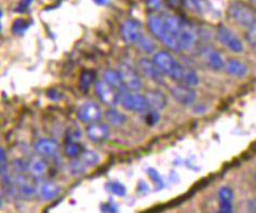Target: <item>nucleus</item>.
I'll return each instance as SVG.
<instances>
[{
  "label": "nucleus",
  "instance_id": "f03ea898",
  "mask_svg": "<svg viewBox=\"0 0 256 213\" xmlns=\"http://www.w3.org/2000/svg\"><path fill=\"white\" fill-rule=\"evenodd\" d=\"M153 61L156 63V66L165 76H168L170 79L177 83L180 82L184 66H182L168 51H158L153 57Z\"/></svg>",
  "mask_w": 256,
  "mask_h": 213
},
{
  "label": "nucleus",
  "instance_id": "20e7f679",
  "mask_svg": "<svg viewBox=\"0 0 256 213\" xmlns=\"http://www.w3.org/2000/svg\"><path fill=\"white\" fill-rule=\"evenodd\" d=\"M120 105L128 111H134L138 113H144L150 110L149 103L146 99V96L140 95L135 92H125L120 94Z\"/></svg>",
  "mask_w": 256,
  "mask_h": 213
},
{
  "label": "nucleus",
  "instance_id": "c9c22d12",
  "mask_svg": "<svg viewBox=\"0 0 256 213\" xmlns=\"http://www.w3.org/2000/svg\"><path fill=\"white\" fill-rule=\"evenodd\" d=\"M32 2H33V0H21L20 4L18 5V7L16 9V12H24L25 10H26L30 7Z\"/></svg>",
  "mask_w": 256,
  "mask_h": 213
},
{
  "label": "nucleus",
  "instance_id": "cd10ccee",
  "mask_svg": "<svg viewBox=\"0 0 256 213\" xmlns=\"http://www.w3.org/2000/svg\"><path fill=\"white\" fill-rule=\"evenodd\" d=\"M138 46L140 47V49L144 50V53H153V50L156 49V45L154 43L152 42V40H150V38L146 37V36H142V38H140L139 42L137 43Z\"/></svg>",
  "mask_w": 256,
  "mask_h": 213
},
{
  "label": "nucleus",
  "instance_id": "aec40b11",
  "mask_svg": "<svg viewBox=\"0 0 256 213\" xmlns=\"http://www.w3.org/2000/svg\"><path fill=\"white\" fill-rule=\"evenodd\" d=\"M106 120L108 124L113 126H122L126 123L127 118L124 113L116 110L115 108H111L106 112Z\"/></svg>",
  "mask_w": 256,
  "mask_h": 213
},
{
  "label": "nucleus",
  "instance_id": "a19ab883",
  "mask_svg": "<svg viewBox=\"0 0 256 213\" xmlns=\"http://www.w3.org/2000/svg\"><path fill=\"white\" fill-rule=\"evenodd\" d=\"M252 2H253V3H255V4H256V0H252Z\"/></svg>",
  "mask_w": 256,
  "mask_h": 213
},
{
  "label": "nucleus",
  "instance_id": "a878e982",
  "mask_svg": "<svg viewBox=\"0 0 256 213\" xmlns=\"http://www.w3.org/2000/svg\"><path fill=\"white\" fill-rule=\"evenodd\" d=\"M80 160H82V162L88 167V166H94L97 164L100 159H99L98 154L94 151L87 150L80 154Z\"/></svg>",
  "mask_w": 256,
  "mask_h": 213
},
{
  "label": "nucleus",
  "instance_id": "f704fd0d",
  "mask_svg": "<svg viewBox=\"0 0 256 213\" xmlns=\"http://www.w3.org/2000/svg\"><path fill=\"white\" fill-rule=\"evenodd\" d=\"M101 210L104 213H116L118 206L112 202H106L101 205Z\"/></svg>",
  "mask_w": 256,
  "mask_h": 213
},
{
  "label": "nucleus",
  "instance_id": "6ab92c4d",
  "mask_svg": "<svg viewBox=\"0 0 256 213\" xmlns=\"http://www.w3.org/2000/svg\"><path fill=\"white\" fill-rule=\"evenodd\" d=\"M16 188L18 192V195H20L23 198H26V199L33 197L34 193H35L34 186L30 184L28 182V179L24 178L23 176L18 177L16 182Z\"/></svg>",
  "mask_w": 256,
  "mask_h": 213
},
{
  "label": "nucleus",
  "instance_id": "f257e3e1",
  "mask_svg": "<svg viewBox=\"0 0 256 213\" xmlns=\"http://www.w3.org/2000/svg\"><path fill=\"white\" fill-rule=\"evenodd\" d=\"M148 25L151 33L172 51L188 50L198 40L194 25L175 15H151Z\"/></svg>",
  "mask_w": 256,
  "mask_h": 213
},
{
  "label": "nucleus",
  "instance_id": "72a5a7b5",
  "mask_svg": "<svg viewBox=\"0 0 256 213\" xmlns=\"http://www.w3.org/2000/svg\"><path fill=\"white\" fill-rule=\"evenodd\" d=\"M246 38H248V42L250 43V45H251L254 49H256V27L253 29L248 30Z\"/></svg>",
  "mask_w": 256,
  "mask_h": 213
},
{
  "label": "nucleus",
  "instance_id": "7c9ffc66",
  "mask_svg": "<svg viewBox=\"0 0 256 213\" xmlns=\"http://www.w3.org/2000/svg\"><path fill=\"white\" fill-rule=\"evenodd\" d=\"M68 169H70V172L74 174V175H80V174H82L86 171L87 166L82 163V160L80 159V160L72 161V162L70 163Z\"/></svg>",
  "mask_w": 256,
  "mask_h": 213
},
{
  "label": "nucleus",
  "instance_id": "58836bf2",
  "mask_svg": "<svg viewBox=\"0 0 256 213\" xmlns=\"http://www.w3.org/2000/svg\"><path fill=\"white\" fill-rule=\"evenodd\" d=\"M251 209H252L253 213H256V200L251 203Z\"/></svg>",
  "mask_w": 256,
  "mask_h": 213
},
{
  "label": "nucleus",
  "instance_id": "7ed1b4c3",
  "mask_svg": "<svg viewBox=\"0 0 256 213\" xmlns=\"http://www.w3.org/2000/svg\"><path fill=\"white\" fill-rule=\"evenodd\" d=\"M228 15L232 20L244 29H253L256 27V14L248 5L234 2L228 7Z\"/></svg>",
  "mask_w": 256,
  "mask_h": 213
},
{
  "label": "nucleus",
  "instance_id": "ea45409f",
  "mask_svg": "<svg viewBox=\"0 0 256 213\" xmlns=\"http://www.w3.org/2000/svg\"><path fill=\"white\" fill-rule=\"evenodd\" d=\"M254 178H255V185H256V172H255V176H254Z\"/></svg>",
  "mask_w": 256,
  "mask_h": 213
},
{
  "label": "nucleus",
  "instance_id": "393cba45",
  "mask_svg": "<svg viewBox=\"0 0 256 213\" xmlns=\"http://www.w3.org/2000/svg\"><path fill=\"white\" fill-rule=\"evenodd\" d=\"M106 190L114 196L124 197L126 195V187L120 182H108L106 186Z\"/></svg>",
  "mask_w": 256,
  "mask_h": 213
},
{
  "label": "nucleus",
  "instance_id": "1a4fd4ad",
  "mask_svg": "<svg viewBox=\"0 0 256 213\" xmlns=\"http://www.w3.org/2000/svg\"><path fill=\"white\" fill-rule=\"evenodd\" d=\"M170 94L177 102L184 106H190L196 101V93L194 87H190L184 84H177L170 88Z\"/></svg>",
  "mask_w": 256,
  "mask_h": 213
},
{
  "label": "nucleus",
  "instance_id": "a211bd4d",
  "mask_svg": "<svg viewBox=\"0 0 256 213\" xmlns=\"http://www.w3.org/2000/svg\"><path fill=\"white\" fill-rule=\"evenodd\" d=\"M225 71L232 76L243 77L248 74V67L238 59H229L225 63Z\"/></svg>",
  "mask_w": 256,
  "mask_h": 213
},
{
  "label": "nucleus",
  "instance_id": "2f4dec72",
  "mask_svg": "<svg viewBox=\"0 0 256 213\" xmlns=\"http://www.w3.org/2000/svg\"><path fill=\"white\" fill-rule=\"evenodd\" d=\"M0 164H2V175L6 178L8 172V159H7V153H6L4 149H0Z\"/></svg>",
  "mask_w": 256,
  "mask_h": 213
},
{
  "label": "nucleus",
  "instance_id": "412c9836",
  "mask_svg": "<svg viewBox=\"0 0 256 213\" xmlns=\"http://www.w3.org/2000/svg\"><path fill=\"white\" fill-rule=\"evenodd\" d=\"M199 83H200V79L194 71L188 67H184L182 79H180V82H179L178 84H184V85L194 87Z\"/></svg>",
  "mask_w": 256,
  "mask_h": 213
},
{
  "label": "nucleus",
  "instance_id": "c85d7f7f",
  "mask_svg": "<svg viewBox=\"0 0 256 213\" xmlns=\"http://www.w3.org/2000/svg\"><path fill=\"white\" fill-rule=\"evenodd\" d=\"M184 4L191 10L196 14H202L204 10L203 0H182Z\"/></svg>",
  "mask_w": 256,
  "mask_h": 213
},
{
  "label": "nucleus",
  "instance_id": "6e6552de",
  "mask_svg": "<svg viewBox=\"0 0 256 213\" xmlns=\"http://www.w3.org/2000/svg\"><path fill=\"white\" fill-rule=\"evenodd\" d=\"M118 72L122 75V79L124 81L126 88L130 90V92L138 93L139 90L142 88L144 84L142 79H140L139 74L132 68L128 66V64H122Z\"/></svg>",
  "mask_w": 256,
  "mask_h": 213
},
{
  "label": "nucleus",
  "instance_id": "ddd939ff",
  "mask_svg": "<svg viewBox=\"0 0 256 213\" xmlns=\"http://www.w3.org/2000/svg\"><path fill=\"white\" fill-rule=\"evenodd\" d=\"M234 191L229 186H222L218 190L220 213H234Z\"/></svg>",
  "mask_w": 256,
  "mask_h": 213
},
{
  "label": "nucleus",
  "instance_id": "4be33fe9",
  "mask_svg": "<svg viewBox=\"0 0 256 213\" xmlns=\"http://www.w3.org/2000/svg\"><path fill=\"white\" fill-rule=\"evenodd\" d=\"M60 192L59 186L54 183H44L40 186V195L44 200H51L56 198Z\"/></svg>",
  "mask_w": 256,
  "mask_h": 213
},
{
  "label": "nucleus",
  "instance_id": "b1692460",
  "mask_svg": "<svg viewBox=\"0 0 256 213\" xmlns=\"http://www.w3.org/2000/svg\"><path fill=\"white\" fill-rule=\"evenodd\" d=\"M28 169L30 171V173L33 174L35 176H40L42 174L46 172L47 170V164L44 162V160L40 159H36L34 161H32L28 165Z\"/></svg>",
  "mask_w": 256,
  "mask_h": 213
},
{
  "label": "nucleus",
  "instance_id": "4c0bfd02",
  "mask_svg": "<svg viewBox=\"0 0 256 213\" xmlns=\"http://www.w3.org/2000/svg\"><path fill=\"white\" fill-rule=\"evenodd\" d=\"M94 2L99 6H104V5H108V3H110L111 0H94Z\"/></svg>",
  "mask_w": 256,
  "mask_h": 213
},
{
  "label": "nucleus",
  "instance_id": "473e14b6",
  "mask_svg": "<svg viewBox=\"0 0 256 213\" xmlns=\"http://www.w3.org/2000/svg\"><path fill=\"white\" fill-rule=\"evenodd\" d=\"M160 121V114L158 111L156 110H150L146 111V122L148 125H154Z\"/></svg>",
  "mask_w": 256,
  "mask_h": 213
},
{
  "label": "nucleus",
  "instance_id": "0eeeda50",
  "mask_svg": "<svg viewBox=\"0 0 256 213\" xmlns=\"http://www.w3.org/2000/svg\"><path fill=\"white\" fill-rule=\"evenodd\" d=\"M120 34L123 40L127 44H137L142 35V24H140L137 20H130L125 21L120 27Z\"/></svg>",
  "mask_w": 256,
  "mask_h": 213
},
{
  "label": "nucleus",
  "instance_id": "e433bc0d",
  "mask_svg": "<svg viewBox=\"0 0 256 213\" xmlns=\"http://www.w3.org/2000/svg\"><path fill=\"white\" fill-rule=\"evenodd\" d=\"M163 0H149L148 2V8L151 10H158L162 7Z\"/></svg>",
  "mask_w": 256,
  "mask_h": 213
},
{
  "label": "nucleus",
  "instance_id": "f3484780",
  "mask_svg": "<svg viewBox=\"0 0 256 213\" xmlns=\"http://www.w3.org/2000/svg\"><path fill=\"white\" fill-rule=\"evenodd\" d=\"M104 81H106L108 85H111L115 89H118L120 94L128 92V89L126 88L124 81L122 79V75L118 71L106 70L104 73Z\"/></svg>",
  "mask_w": 256,
  "mask_h": 213
},
{
  "label": "nucleus",
  "instance_id": "423d86ee",
  "mask_svg": "<svg viewBox=\"0 0 256 213\" xmlns=\"http://www.w3.org/2000/svg\"><path fill=\"white\" fill-rule=\"evenodd\" d=\"M217 37H218V40L224 46L227 47L232 53H242L243 48H244L240 38L232 30H229L226 27H220L218 29V31H217Z\"/></svg>",
  "mask_w": 256,
  "mask_h": 213
},
{
  "label": "nucleus",
  "instance_id": "4468645a",
  "mask_svg": "<svg viewBox=\"0 0 256 213\" xmlns=\"http://www.w3.org/2000/svg\"><path fill=\"white\" fill-rule=\"evenodd\" d=\"M86 133L87 136L94 143H101V141L108 139V137L110 136V128L106 124L96 122V123L88 125Z\"/></svg>",
  "mask_w": 256,
  "mask_h": 213
},
{
  "label": "nucleus",
  "instance_id": "9b49d317",
  "mask_svg": "<svg viewBox=\"0 0 256 213\" xmlns=\"http://www.w3.org/2000/svg\"><path fill=\"white\" fill-rule=\"evenodd\" d=\"M139 68L148 79L156 83H163L165 75L162 73V71L160 70V68L156 66V63L153 60H150L148 58H142V59L139 61Z\"/></svg>",
  "mask_w": 256,
  "mask_h": 213
},
{
  "label": "nucleus",
  "instance_id": "2eb2a0df",
  "mask_svg": "<svg viewBox=\"0 0 256 213\" xmlns=\"http://www.w3.org/2000/svg\"><path fill=\"white\" fill-rule=\"evenodd\" d=\"M144 96L151 110L162 111L168 106V98L161 90H149Z\"/></svg>",
  "mask_w": 256,
  "mask_h": 213
},
{
  "label": "nucleus",
  "instance_id": "f8f14e48",
  "mask_svg": "<svg viewBox=\"0 0 256 213\" xmlns=\"http://www.w3.org/2000/svg\"><path fill=\"white\" fill-rule=\"evenodd\" d=\"M201 56L206 66L214 71H220L225 69V62H224L220 54L214 48L206 47L201 51Z\"/></svg>",
  "mask_w": 256,
  "mask_h": 213
},
{
  "label": "nucleus",
  "instance_id": "c756f323",
  "mask_svg": "<svg viewBox=\"0 0 256 213\" xmlns=\"http://www.w3.org/2000/svg\"><path fill=\"white\" fill-rule=\"evenodd\" d=\"M28 28H30V23L28 21H25L24 19H18L16 21H14L12 30H14L16 34L22 35L28 30Z\"/></svg>",
  "mask_w": 256,
  "mask_h": 213
},
{
  "label": "nucleus",
  "instance_id": "5701e85b",
  "mask_svg": "<svg viewBox=\"0 0 256 213\" xmlns=\"http://www.w3.org/2000/svg\"><path fill=\"white\" fill-rule=\"evenodd\" d=\"M64 152L70 158H78L80 154H82V147L76 140H66V147H64Z\"/></svg>",
  "mask_w": 256,
  "mask_h": 213
},
{
  "label": "nucleus",
  "instance_id": "9d476101",
  "mask_svg": "<svg viewBox=\"0 0 256 213\" xmlns=\"http://www.w3.org/2000/svg\"><path fill=\"white\" fill-rule=\"evenodd\" d=\"M102 117V111L100 107L94 102H86L82 105L78 112V118L80 121L87 124H92L98 122Z\"/></svg>",
  "mask_w": 256,
  "mask_h": 213
},
{
  "label": "nucleus",
  "instance_id": "39448f33",
  "mask_svg": "<svg viewBox=\"0 0 256 213\" xmlns=\"http://www.w3.org/2000/svg\"><path fill=\"white\" fill-rule=\"evenodd\" d=\"M96 94L99 97V99L108 107L115 108L120 105V93L118 89L108 85L106 81L97 82V84H96Z\"/></svg>",
  "mask_w": 256,
  "mask_h": 213
},
{
  "label": "nucleus",
  "instance_id": "bb28decb",
  "mask_svg": "<svg viewBox=\"0 0 256 213\" xmlns=\"http://www.w3.org/2000/svg\"><path fill=\"white\" fill-rule=\"evenodd\" d=\"M96 80V74L92 72V71H85L84 73L80 76V86L82 88L86 90L89 87L92 86V84Z\"/></svg>",
  "mask_w": 256,
  "mask_h": 213
},
{
  "label": "nucleus",
  "instance_id": "dca6fc26",
  "mask_svg": "<svg viewBox=\"0 0 256 213\" xmlns=\"http://www.w3.org/2000/svg\"><path fill=\"white\" fill-rule=\"evenodd\" d=\"M35 150L42 157H54L59 151V145L54 139L42 138L35 144Z\"/></svg>",
  "mask_w": 256,
  "mask_h": 213
}]
</instances>
